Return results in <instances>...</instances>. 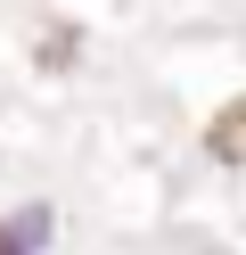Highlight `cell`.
Returning a JSON list of instances; mask_svg holds the SVG:
<instances>
[{
  "label": "cell",
  "mask_w": 246,
  "mask_h": 255,
  "mask_svg": "<svg viewBox=\"0 0 246 255\" xmlns=\"http://www.w3.org/2000/svg\"><path fill=\"white\" fill-rule=\"evenodd\" d=\"M205 156L213 165H246V99H230L222 116L205 124Z\"/></svg>",
  "instance_id": "1"
},
{
  "label": "cell",
  "mask_w": 246,
  "mask_h": 255,
  "mask_svg": "<svg viewBox=\"0 0 246 255\" xmlns=\"http://www.w3.org/2000/svg\"><path fill=\"white\" fill-rule=\"evenodd\" d=\"M33 247H49V206H25L0 222V255H33Z\"/></svg>",
  "instance_id": "2"
}]
</instances>
